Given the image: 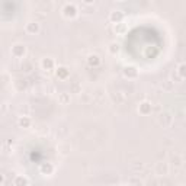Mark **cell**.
<instances>
[{
    "instance_id": "cell-9",
    "label": "cell",
    "mask_w": 186,
    "mask_h": 186,
    "mask_svg": "<svg viewBox=\"0 0 186 186\" xmlns=\"http://www.w3.org/2000/svg\"><path fill=\"white\" fill-rule=\"evenodd\" d=\"M57 76L60 79H66L67 76H68V70H67L66 67H60V68H57Z\"/></svg>"
},
{
    "instance_id": "cell-14",
    "label": "cell",
    "mask_w": 186,
    "mask_h": 186,
    "mask_svg": "<svg viewBox=\"0 0 186 186\" xmlns=\"http://www.w3.org/2000/svg\"><path fill=\"white\" fill-rule=\"evenodd\" d=\"M60 100H61V103H67L70 100V96L67 93H63V95H60Z\"/></svg>"
},
{
    "instance_id": "cell-16",
    "label": "cell",
    "mask_w": 186,
    "mask_h": 186,
    "mask_svg": "<svg viewBox=\"0 0 186 186\" xmlns=\"http://www.w3.org/2000/svg\"><path fill=\"white\" fill-rule=\"evenodd\" d=\"M109 51H111L112 54L118 53V44H111V47H109Z\"/></svg>"
},
{
    "instance_id": "cell-5",
    "label": "cell",
    "mask_w": 186,
    "mask_h": 186,
    "mask_svg": "<svg viewBox=\"0 0 186 186\" xmlns=\"http://www.w3.org/2000/svg\"><path fill=\"white\" fill-rule=\"evenodd\" d=\"M13 183H15V186H26L28 185V179L26 177H23V176H21V174H18V176L15 177Z\"/></svg>"
},
{
    "instance_id": "cell-1",
    "label": "cell",
    "mask_w": 186,
    "mask_h": 186,
    "mask_svg": "<svg viewBox=\"0 0 186 186\" xmlns=\"http://www.w3.org/2000/svg\"><path fill=\"white\" fill-rule=\"evenodd\" d=\"M63 15L67 16V18H74L77 15V7L73 3H66L64 7H63Z\"/></svg>"
},
{
    "instance_id": "cell-7",
    "label": "cell",
    "mask_w": 186,
    "mask_h": 186,
    "mask_svg": "<svg viewBox=\"0 0 186 186\" xmlns=\"http://www.w3.org/2000/svg\"><path fill=\"white\" fill-rule=\"evenodd\" d=\"M157 172H159L160 174H167V172H169L167 163H159L157 164Z\"/></svg>"
},
{
    "instance_id": "cell-2",
    "label": "cell",
    "mask_w": 186,
    "mask_h": 186,
    "mask_svg": "<svg viewBox=\"0 0 186 186\" xmlns=\"http://www.w3.org/2000/svg\"><path fill=\"white\" fill-rule=\"evenodd\" d=\"M12 55L13 57H16V58H21V57H23L25 55V53H26V48H25V45L23 44H15V45H12Z\"/></svg>"
},
{
    "instance_id": "cell-10",
    "label": "cell",
    "mask_w": 186,
    "mask_h": 186,
    "mask_svg": "<svg viewBox=\"0 0 186 186\" xmlns=\"http://www.w3.org/2000/svg\"><path fill=\"white\" fill-rule=\"evenodd\" d=\"M87 61H89V64H90V66H98L100 60H99L98 55H95V54H93V55H89Z\"/></svg>"
},
{
    "instance_id": "cell-13",
    "label": "cell",
    "mask_w": 186,
    "mask_h": 186,
    "mask_svg": "<svg viewBox=\"0 0 186 186\" xmlns=\"http://www.w3.org/2000/svg\"><path fill=\"white\" fill-rule=\"evenodd\" d=\"M177 71H179V74L185 79L186 77V63H182L180 66H179V68H177Z\"/></svg>"
},
{
    "instance_id": "cell-15",
    "label": "cell",
    "mask_w": 186,
    "mask_h": 186,
    "mask_svg": "<svg viewBox=\"0 0 186 186\" xmlns=\"http://www.w3.org/2000/svg\"><path fill=\"white\" fill-rule=\"evenodd\" d=\"M41 170H42V172H47V173H51L53 172V166H51V164H44V166H42V167H41Z\"/></svg>"
},
{
    "instance_id": "cell-8",
    "label": "cell",
    "mask_w": 186,
    "mask_h": 186,
    "mask_svg": "<svg viewBox=\"0 0 186 186\" xmlns=\"http://www.w3.org/2000/svg\"><path fill=\"white\" fill-rule=\"evenodd\" d=\"M124 74L127 76V77H135V76H137V70H135L134 67H127L124 70Z\"/></svg>"
},
{
    "instance_id": "cell-11",
    "label": "cell",
    "mask_w": 186,
    "mask_h": 186,
    "mask_svg": "<svg viewBox=\"0 0 186 186\" xmlns=\"http://www.w3.org/2000/svg\"><path fill=\"white\" fill-rule=\"evenodd\" d=\"M121 19H122V13H121L119 10H116V12H112L111 13V21L118 22V21H121Z\"/></svg>"
},
{
    "instance_id": "cell-3",
    "label": "cell",
    "mask_w": 186,
    "mask_h": 186,
    "mask_svg": "<svg viewBox=\"0 0 186 186\" xmlns=\"http://www.w3.org/2000/svg\"><path fill=\"white\" fill-rule=\"evenodd\" d=\"M25 29H26L28 34H32V35H35V34H38V32H40V23L35 22V21H31V22L26 23Z\"/></svg>"
},
{
    "instance_id": "cell-12",
    "label": "cell",
    "mask_w": 186,
    "mask_h": 186,
    "mask_svg": "<svg viewBox=\"0 0 186 186\" xmlns=\"http://www.w3.org/2000/svg\"><path fill=\"white\" fill-rule=\"evenodd\" d=\"M19 125H21V127H23V128H26V127H29V125H31V119H29V118H26V116H23V118H21V119H19Z\"/></svg>"
},
{
    "instance_id": "cell-4",
    "label": "cell",
    "mask_w": 186,
    "mask_h": 186,
    "mask_svg": "<svg viewBox=\"0 0 186 186\" xmlns=\"http://www.w3.org/2000/svg\"><path fill=\"white\" fill-rule=\"evenodd\" d=\"M41 66H42V68L44 70H51L54 67V60L53 58H42V61H41Z\"/></svg>"
},
{
    "instance_id": "cell-6",
    "label": "cell",
    "mask_w": 186,
    "mask_h": 186,
    "mask_svg": "<svg viewBox=\"0 0 186 186\" xmlns=\"http://www.w3.org/2000/svg\"><path fill=\"white\" fill-rule=\"evenodd\" d=\"M140 112H141L142 115H148L151 112V105L148 102H142L140 105Z\"/></svg>"
}]
</instances>
